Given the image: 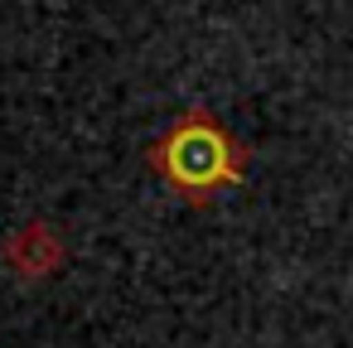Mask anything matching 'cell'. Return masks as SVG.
<instances>
[{"instance_id":"cell-1","label":"cell","mask_w":353,"mask_h":348,"mask_svg":"<svg viewBox=\"0 0 353 348\" xmlns=\"http://www.w3.org/2000/svg\"><path fill=\"white\" fill-rule=\"evenodd\" d=\"M155 165L179 184V189H213L223 179H232V145L228 136L203 121V116H184L160 145H155Z\"/></svg>"}]
</instances>
